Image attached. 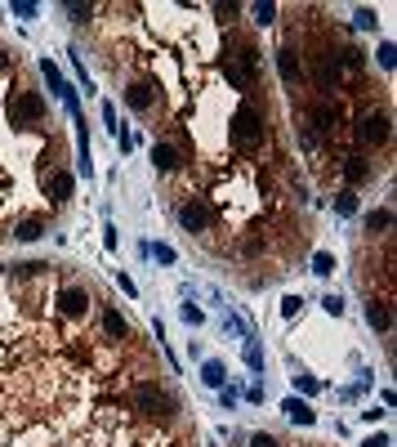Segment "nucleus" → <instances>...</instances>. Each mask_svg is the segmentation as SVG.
<instances>
[{"label":"nucleus","mask_w":397,"mask_h":447,"mask_svg":"<svg viewBox=\"0 0 397 447\" xmlns=\"http://www.w3.org/2000/svg\"><path fill=\"white\" fill-rule=\"evenodd\" d=\"M130 411H138L143 421L165 425V421H175L179 402L170 398V393L161 389V385H152V380H134V385H130Z\"/></svg>","instance_id":"nucleus-1"},{"label":"nucleus","mask_w":397,"mask_h":447,"mask_svg":"<svg viewBox=\"0 0 397 447\" xmlns=\"http://www.w3.org/2000/svg\"><path fill=\"white\" fill-rule=\"evenodd\" d=\"M264 139H268V125H264L259 108H254V103H241L237 116H232V148L250 157V152H259V148H264Z\"/></svg>","instance_id":"nucleus-2"},{"label":"nucleus","mask_w":397,"mask_h":447,"mask_svg":"<svg viewBox=\"0 0 397 447\" xmlns=\"http://www.w3.org/2000/svg\"><path fill=\"white\" fill-rule=\"evenodd\" d=\"M9 121L23 125V130L40 125V121H45V99H40L36 90H14V94H9Z\"/></svg>","instance_id":"nucleus-3"},{"label":"nucleus","mask_w":397,"mask_h":447,"mask_svg":"<svg viewBox=\"0 0 397 447\" xmlns=\"http://www.w3.org/2000/svg\"><path fill=\"white\" fill-rule=\"evenodd\" d=\"M357 143L362 148H380V143H389V134H393V121H389V112H366L357 121Z\"/></svg>","instance_id":"nucleus-4"},{"label":"nucleus","mask_w":397,"mask_h":447,"mask_svg":"<svg viewBox=\"0 0 397 447\" xmlns=\"http://www.w3.org/2000/svg\"><path fill=\"white\" fill-rule=\"evenodd\" d=\"M179 224H184L188 233H206L210 224H214V210H210V201H206V197H188L184 206H179Z\"/></svg>","instance_id":"nucleus-5"},{"label":"nucleus","mask_w":397,"mask_h":447,"mask_svg":"<svg viewBox=\"0 0 397 447\" xmlns=\"http://www.w3.org/2000/svg\"><path fill=\"white\" fill-rule=\"evenodd\" d=\"M54 304H58L63 317H85V313H90V291H81V286H63V291L54 295Z\"/></svg>","instance_id":"nucleus-6"},{"label":"nucleus","mask_w":397,"mask_h":447,"mask_svg":"<svg viewBox=\"0 0 397 447\" xmlns=\"http://www.w3.org/2000/svg\"><path fill=\"white\" fill-rule=\"evenodd\" d=\"M40 188H45V197L54 201V206H63V201L72 197V175H67L63 166H54V170L40 175Z\"/></svg>","instance_id":"nucleus-7"},{"label":"nucleus","mask_w":397,"mask_h":447,"mask_svg":"<svg viewBox=\"0 0 397 447\" xmlns=\"http://www.w3.org/2000/svg\"><path fill=\"white\" fill-rule=\"evenodd\" d=\"M152 103H156V90L147 81H130V85H125V108H130V112H152Z\"/></svg>","instance_id":"nucleus-8"},{"label":"nucleus","mask_w":397,"mask_h":447,"mask_svg":"<svg viewBox=\"0 0 397 447\" xmlns=\"http://www.w3.org/2000/svg\"><path fill=\"white\" fill-rule=\"evenodd\" d=\"M277 72H282L286 85H299V81H304V63H299V49H291V45L277 49Z\"/></svg>","instance_id":"nucleus-9"},{"label":"nucleus","mask_w":397,"mask_h":447,"mask_svg":"<svg viewBox=\"0 0 397 447\" xmlns=\"http://www.w3.org/2000/svg\"><path fill=\"white\" fill-rule=\"evenodd\" d=\"M313 77H317L321 90H335V81H339V63H335V54H317V58H313Z\"/></svg>","instance_id":"nucleus-10"},{"label":"nucleus","mask_w":397,"mask_h":447,"mask_svg":"<svg viewBox=\"0 0 397 447\" xmlns=\"http://www.w3.org/2000/svg\"><path fill=\"white\" fill-rule=\"evenodd\" d=\"M152 162H156V170L175 175V170H184V152H179L175 143H156V148H152Z\"/></svg>","instance_id":"nucleus-11"},{"label":"nucleus","mask_w":397,"mask_h":447,"mask_svg":"<svg viewBox=\"0 0 397 447\" xmlns=\"http://www.w3.org/2000/svg\"><path fill=\"white\" fill-rule=\"evenodd\" d=\"M366 322L375 327V331H393V313H389V300H366Z\"/></svg>","instance_id":"nucleus-12"},{"label":"nucleus","mask_w":397,"mask_h":447,"mask_svg":"<svg viewBox=\"0 0 397 447\" xmlns=\"http://www.w3.org/2000/svg\"><path fill=\"white\" fill-rule=\"evenodd\" d=\"M339 121H344V112H339L335 103H313V125L317 130H335Z\"/></svg>","instance_id":"nucleus-13"},{"label":"nucleus","mask_w":397,"mask_h":447,"mask_svg":"<svg viewBox=\"0 0 397 447\" xmlns=\"http://www.w3.org/2000/svg\"><path fill=\"white\" fill-rule=\"evenodd\" d=\"M103 331H107V340H130V322L116 308H103Z\"/></svg>","instance_id":"nucleus-14"},{"label":"nucleus","mask_w":397,"mask_h":447,"mask_svg":"<svg viewBox=\"0 0 397 447\" xmlns=\"http://www.w3.org/2000/svg\"><path fill=\"white\" fill-rule=\"evenodd\" d=\"M344 175H348V184H362V179H371L366 157H362V152H348V157H344Z\"/></svg>","instance_id":"nucleus-15"},{"label":"nucleus","mask_w":397,"mask_h":447,"mask_svg":"<svg viewBox=\"0 0 397 447\" xmlns=\"http://www.w3.org/2000/svg\"><path fill=\"white\" fill-rule=\"evenodd\" d=\"M40 233H45V224H40V219H18V224H14V237H18V242H36Z\"/></svg>","instance_id":"nucleus-16"},{"label":"nucleus","mask_w":397,"mask_h":447,"mask_svg":"<svg viewBox=\"0 0 397 447\" xmlns=\"http://www.w3.org/2000/svg\"><path fill=\"white\" fill-rule=\"evenodd\" d=\"M45 269H49V264H40V260H27V264H18V269H14V282H31V278H45Z\"/></svg>","instance_id":"nucleus-17"},{"label":"nucleus","mask_w":397,"mask_h":447,"mask_svg":"<svg viewBox=\"0 0 397 447\" xmlns=\"http://www.w3.org/2000/svg\"><path fill=\"white\" fill-rule=\"evenodd\" d=\"M237 251H241V255H259V251H264V228H259V224H254V228L241 237V246H237Z\"/></svg>","instance_id":"nucleus-18"},{"label":"nucleus","mask_w":397,"mask_h":447,"mask_svg":"<svg viewBox=\"0 0 397 447\" xmlns=\"http://www.w3.org/2000/svg\"><path fill=\"white\" fill-rule=\"evenodd\" d=\"M286 416H291L295 425H313V421H317V416H313V411H308L299 398H291V402H286Z\"/></svg>","instance_id":"nucleus-19"},{"label":"nucleus","mask_w":397,"mask_h":447,"mask_svg":"<svg viewBox=\"0 0 397 447\" xmlns=\"http://www.w3.org/2000/svg\"><path fill=\"white\" fill-rule=\"evenodd\" d=\"M366 228H371V233L393 228V210H375V215H366Z\"/></svg>","instance_id":"nucleus-20"},{"label":"nucleus","mask_w":397,"mask_h":447,"mask_svg":"<svg viewBox=\"0 0 397 447\" xmlns=\"http://www.w3.org/2000/svg\"><path fill=\"white\" fill-rule=\"evenodd\" d=\"M335 210H339V215H353V210H357V193H353V188H344V193L335 197Z\"/></svg>","instance_id":"nucleus-21"},{"label":"nucleus","mask_w":397,"mask_h":447,"mask_svg":"<svg viewBox=\"0 0 397 447\" xmlns=\"http://www.w3.org/2000/svg\"><path fill=\"white\" fill-rule=\"evenodd\" d=\"M201 380H206V385H214V389H219L223 380H228V371H223V363H206V376H201Z\"/></svg>","instance_id":"nucleus-22"},{"label":"nucleus","mask_w":397,"mask_h":447,"mask_svg":"<svg viewBox=\"0 0 397 447\" xmlns=\"http://www.w3.org/2000/svg\"><path fill=\"white\" fill-rule=\"evenodd\" d=\"M335 63H344L348 72H362V54H357L353 45H348V49H339V54H335Z\"/></svg>","instance_id":"nucleus-23"},{"label":"nucleus","mask_w":397,"mask_h":447,"mask_svg":"<svg viewBox=\"0 0 397 447\" xmlns=\"http://www.w3.org/2000/svg\"><path fill=\"white\" fill-rule=\"evenodd\" d=\"M313 273H321V278H330V273H335V255H326V251H321L317 260H313Z\"/></svg>","instance_id":"nucleus-24"},{"label":"nucleus","mask_w":397,"mask_h":447,"mask_svg":"<svg viewBox=\"0 0 397 447\" xmlns=\"http://www.w3.org/2000/svg\"><path fill=\"white\" fill-rule=\"evenodd\" d=\"M254 23H277V5H254Z\"/></svg>","instance_id":"nucleus-25"},{"label":"nucleus","mask_w":397,"mask_h":447,"mask_svg":"<svg viewBox=\"0 0 397 447\" xmlns=\"http://www.w3.org/2000/svg\"><path fill=\"white\" fill-rule=\"evenodd\" d=\"M245 363H250L254 371L264 367V354H259V345H254V340H245Z\"/></svg>","instance_id":"nucleus-26"},{"label":"nucleus","mask_w":397,"mask_h":447,"mask_svg":"<svg viewBox=\"0 0 397 447\" xmlns=\"http://www.w3.org/2000/svg\"><path fill=\"white\" fill-rule=\"evenodd\" d=\"M299 308H304V300H299V295H286V300H282V313H286V317H295Z\"/></svg>","instance_id":"nucleus-27"},{"label":"nucleus","mask_w":397,"mask_h":447,"mask_svg":"<svg viewBox=\"0 0 397 447\" xmlns=\"http://www.w3.org/2000/svg\"><path fill=\"white\" fill-rule=\"evenodd\" d=\"M67 14L76 18V23H85V14H94V5H67Z\"/></svg>","instance_id":"nucleus-28"},{"label":"nucleus","mask_w":397,"mask_h":447,"mask_svg":"<svg viewBox=\"0 0 397 447\" xmlns=\"http://www.w3.org/2000/svg\"><path fill=\"white\" fill-rule=\"evenodd\" d=\"M357 27H362V31L375 27V14H371V9H357Z\"/></svg>","instance_id":"nucleus-29"},{"label":"nucleus","mask_w":397,"mask_h":447,"mask_svg":"<svg viewBox=\"0 0 397 447\" xmlns=\"http://www.w3.org/2000/svg\"><path fill=\"white\" fill-rule=\"evenodd\" d=\"M295 385H299V389H304V393H317V389H321V385H317V380H313V376H295Z\"/></svg>","instance_id":"nucleus-30"},{"label":"nucleus","mask_w":397,"mask_h":447,"mask_svg":"<svg viewBox=\"0 0 397 447\" xmlns=\"http://www.w3.org/2000/svg\"><path fill=\"white\" fill-rule=\"evenodd\" d=\"M250 447H282V443H277L273 434H254V439H250Z\"/></svg>","instance_id":"nucleus-31"},{"label":"nucleus","mask_w":397,"mask_h":447,"mask_svg":"<svg viewBox=\"0 0 397 447\" xmlns=\"http://www.w3.org/2000/svg\"><path fill=\"white\" fill-rule=\"evenodd\" d=\"M326 313H344V300H339V295H326Z\"/></svg>","instance_id":"nucleus-32"},{"label":"nucleus","mask_w":397,"mask_h":447,"mask_svg":"<svg viewBox=\"0 0 397 447\" xmlns=\"http://www.w3.org/2000/svg\"><path fill=\"white\" fill-rule=\"evenodd\" d=\"M362 447H389V434H375V439H366Z\"/></svg>","instance_id":"nucleus-33"},{"label":"nucleus","mask_w":397,"mask_h":447,"mask_svg":"<svg viewBox=\"0 0 397 447\" xmlns=\"http://www.w3.org/2000/svg\"><path fill=\"white\" fill-rule=\"evenodd\" d=\"M9 68V58H5V49H0V72H5Z\"/></svg>","instance_id":"nucleus-34"},{"label":"nucleus","mask_w":397,"mask_h":447,"mask_svg":"<svg viewBox=\"0 0 397 447\" xmlns=\"http://www.w3.org/2000/svg\"><path fill=\"white\" fill-rule=\"evenodd\" d=\"M0 269H5V264H0Z\"/></svg>","instance_id":"nucleus-35"},{"label":"nucleus","mask_w":397,"mask_h":447,"mask_svg":"<svg viewBox=\"0 0 397 447\" xmlns=\"http://www.w3.org/2000/svg\"><path fill=\"white\" fill-rule=\"evenodd\" d=\"M0 237H5V233H0Z\"/></svg>","instance_id":"nucleus-36"}]
</instances>
